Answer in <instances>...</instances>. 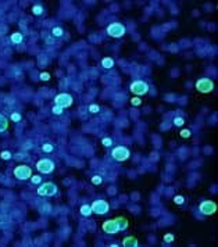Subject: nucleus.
<instances>
[{"instance_id": "10", "label": "nucleus", "mask_w": 218, "mask_h": 247, "mask_svg": "<svg viewBox=\"0 0 218 247\" xmlns=\"http://www.w3.org/2000/svg\"><path fill=\"white\" fill-rule=\"evenodd\" d=\"M14 176L20 181H25L32 176V169L28 165H18L14 168Z\"/></svg>"}, {"instance_id": "16", "label": "nucleus", "mask_w": 218, "mask_h": 247, "mask_svg": "<svg viewBox=\"0 0 218 247\" xmlns=\"http://www.w3.org/2000/svg\"><path fill=\"white\" fill-rule=\"evenodd\" d=\"M118 221V224H120V230H125L128 228V219L124 218V217H118V218H115Z\"/></svg>"}, {"instance_id": "31", "label": "nucleus", "mask_w": 218, "mask_h": 247, "mask_svg": "<svg viewBox=\"0 0 218 247\" xmlns=\"http://www.w3.org/2000/svg\"><path fill=\"white\" fill-rule=\"evenodd\" d=\"M11 121H14V122H20V121H21V114H20V113H13Z\"/></svg>"}, {"instance_id": "28", "label": "nucleus", "mask_w": 218, "mask_h": 247, "mask_svg": "<svg viewBox=\"0 0 218 247\" xmlns=\"http://www.w3.org/2000/svg\"><path fill=\"white\" fill-rule=\"evenodd\" d=\"M174 201H175V204L181 206V204H184L185 197H184V196H175V197H174Z\"/></svg>"}, {"instance_id": "13", "label": "nucleus", "mask_w": 218, "mask_h": 247, "mask_svg": "<svg viewBox=\"0 0 218 247\" xmlns=\"http://www.w3.org/2000/svg\"><path fill=\"white\" fill-rule=\"evenodd\" d=\"M79 213L82 214L83 217H90L93 214V211H92V207H90L89 204H83V206H81Z\"/></svg>"}, {"instance_id": "23", "label": "nucleus", "mask_w": 218, "mask_h": 247, "mask_svg": "<svg viewBox=\"0 0 218 247\" xmlns=\"http://www.w3.org/2000/svg\"><path fill=\"white\" fill-rule=\"evenodd\" d=\"M100 107H99L97 104H90L89 106V113H92V114H97Z\"/></svg>"}, {"instance_id": "17", "label": "nucleus", "mask_w": 218, "mask_h": 247, "mask_svg": "<svg viewBox=\"0 0 218 247\" xmlns=\"http://www.w3.org/2000/svg\"><path fill=\"white\" fill-rule=\"evenodd\" d=\"M24 39L22 34H20V32H15V34L11 35V42L13 43H15V45H18V43H21Z\"/></svg>"}, {"instance_id": "26", "label": "nucleus", "mask_w": 218, "mask_h": 247, "mask_svg": "<svg viewBox=\"0 0 218 247\" xmlns=\"http://www.w3.org/2000/svg\"><path fill=\"white\" fill-rule=\"evenodd\" d=\"M179 135H181L182 138L188 139V138H190V136H192V132H190L189 129H182V131H181V133H179Z\"/></svg>"}, {"instance_id": "5", "label": "nucleus", "mask_w": 218, "mask_h": 247, "mask_svg": "<svg viewBox=\"0 0 218 247\" xmlns=\"http://www.w3.org/2000/svg\"><path fill=\"white\" fill-rule=\"evenodd\" d=\"M217 203L212 200H204L200 203L199 206V211L203 215H212V214L217 213Z\"/></svg>"}, {"instance_id": "7", "label": "nucleus", "mask_w": 218, "mask_h": 247, "mask_svg": "<svg viewBox=\"0 0 218 247\" xmlns=\"http://www.w3.org/2000/svg\"><path fill=\"white\" fill-rule=\"evenodd\" d=\"M111 155H113V158L115 161H125L131 157V151L126 147H124V146H117V147L113 149Z\"/></svg>"}, {"instance_id": "19", "label": "nucleus", "mask_w": 218, "mask_h": 247, "mask_svg": "<svg viewBox=\"0 0 218 247\" xmlns=\"http://www.w3.org/2000/svg\"><path fill=\"white\" fill-rule=\"evenodd\" d=\"M32 13H34L35 15H40V14L43 13V7L40 6V4H35V6L32 7Z\"/></svg>"}, {"instance_id": "3", "label": "nucleus", "mask_w": 218, "mask_h": 247, "mask_svg": "<svg viewBox=\"0 0 218 247\" xmlns=\"http://www.w3.org/2000/svg\"><path fill=\"white\" fill-rule=\"evenodd\" d=\"M129 90L133 93V94H136V96H143V94H147L149 92V85L144 82V80H135L131 83V86H129Z\"/></svg>"}, {"instance_id": "1", "label": "nucleus", "mask_w": 218, "mask_h": 247, "mask_svg": "<svg viewBox=\"0 0 218 247\" xmlns=\"http://www.w3.org/2000/svg\"><path fill=\"white\" fill-rule=\"evenodd\" d=\"M126 32V28L120 22H114V24H110L107 27V35L114 38V39H118V38H122Z\"/></svg>"}, {"instance_id": "25", "label": "nucleus", "mask_w": 218, "mask_h": 247, "mask_svg": "<svg viewBox=\"0 0 218 247\" xmlns=\"http://www.w3.org/2000/svg\"><path fill=\"white\" fill-rule=\"evenodd\" d=\"M131 104L135 106V107H138V106L142 104V100H140V97H138V96H136V97H132L131 99Z\"/></svg>"}, {"instance_id": "18", "label": "nucleus", "mask_w": 218, "mask_h": 247, "mask_svg": "<svg viewBox=\"0 0 218 247\" xmlns=\"http://www.w3.org/2000/svg\"><path fill=\"white\" fill-rule=\"evenodd\" d=\"M52 35L54 36V38H61V36L64 35L63 28H60V27H54V28L52 29Z\"/></svg>"}, {"instance_id": "20", "label": "nucleus", "mask_w": 218, "mask_h": 247, "mask_svg": "<svg viewBox=\"0 0 218 247\" xmlns=\"http://www.w3.org/2000/svg\"><path fill=\"white\" fill-rule=\"evenodd\" d=\"M184 124H185V120L184 118H182V117H175V118H174V125H175V127H184Z\"/></svg>"}, {"instance_id": "24", "label": "nucleus", "mask_w": 218, "mask_h": 247, "mask_svg": "<svg viewBox=\"0 0 218 247\" xmlns=\"http://www.w3.org/2000/svg\"><path fill=\"white\" fill-rule=\"evenodd\" d=\"M63 110H64V108L58 107V106H54V107L52 108V113H53L54 115H61V114H63Z\"/></svg>"}, {"instance_id": "32", "label": "nucleus", "mask_w": 218, "mask_h": 247, "mask_svg": "<svg viewBox=\"0 0 218 247\" xmlns=\"http://www.w3.org/2000/svg\"><path fill=\"white\" fill-rule=\"evenodd\" d=\"M31 182H32V183H35V185H38V183H40V182H42V178H40L39 175H34V176H31Z\"/></svg>"}, {"instance_id": "4", "label": "nucleus", "mask_w": 218, "mask_h": 247, "mask_svg": "<svg viewBox=\"0 0 218 247\" xmlns=\"http://www.w3.org/2000/svg\"><path fill=\"white\" fill-rule=\"evenodd\" d=\"M214 89V82H212L210 78H201L196 82V90L199 93H203V94H206V93H210Z\"/></svg>"}, {"instance_id": "22", "label": "nucleus", "mask_w": 218, "mask_h": 247, "mask_svg": "<svg viewBox=\"0 0 218 247\" xmlns=\"http://www.w3.org/2000/svg\"><path fill=\"white\" fill-rule=\"evenodd\" d=\"M90 181H92L93 185H102V183H103V178H102L100 175H95Z\"/></svg>"}, {"instance_id": "2", "label": "nucleus", "mask_w": 218, "mask_h": 247, "mask_svg": "<svg viewBox=\"0 0 218 247\" xmlns=\"http://www.w3.org/2000/svg\"><path fill=\"white\" fill-rule=\"evenodd\" d=\"M57 186L52 182H45V183H42L38 188V195L39 196H46V197H52V196H56L57 195Z\"/></svg>"}, {"instance_id": "9", "label": "nucleus", "mask_w": 218, "mask_h": 247, "mask_svg": "<svg viewBox=\"0 0 218 247\" xmlns=\"http://www.w3.org/2000/svg\"><path fill=\"white\" fill-rule=\"evenodd\" d=\"M90 207H92L93 213L97 214V215H104V214L109 213V210H110L109 203L104 200H95L92 204H90Z\"/></svg>"}, {"instance_id": "33", "label": "nucleus", "mask_w": 218, "mask_h": 247, "mask_svg": "<svg viewBox=\"0 0 218 247\" xmlns=\"http://www.w3.org/2000/svg\"><path fill=\"white\" fill-rule=\"evenodd\" d=\"M40 79H42V80H49V79H50V74H47V72H42V74H40Z\"/></svg>"}, {"instance_id": "8", "label": "nucleus", "mask_w": 218, "mask_h": 247, "mask_svg": "<svg viewBox=\"0 0 218 247\" xmlns=\"http://www.w3.org/2000/svg\"><path fill=\"white\" fill-rule=\"evenodd\" d=\"M36 169L40 174H50L54 171V162L49 158H42L36 162Z\"/></svg>"}, {"instance_id": "6", "label": "nucleus", "mask_w": 218, "mask_h": 247, "mask_svg": "<svg viewBox=\"0 0 218 247\" xmlns=\"http://www.w3.org/2000/svg\"><path fill=\"white\" fill-rule=\"evenodd\" d=\"M72 103H74V100L68 93H60L54 97V106H58L61 108H68L72 106Z\"/></svg>"}, {"instance_id": "21", "label": "nucleus", "mask_w": 218, "mask_h": 247, "mask_svg": "<svg viewBox=\"0 0 218 247\" xmlns=\"http://www.w3.org/2000/svg\"><path fill=\"white\" fill-rule=\"evenodd\" d=\"M42 150H43L45 153H52L53 150H54V147H53V144H50V143H45L42 146Z\"/></svg>"}, {"instance_id": "11", "label": "nucleus", "mask_w": 218, "mask_h": 247, "mask_svg": "<svg viewBox=\"0 0 218 247\" xmlns=\"http://www.w3.org/2000/svg\"><path fill=\"white\" fill-rule=\"evenodd\" d=\"M102 228L106 233H109V235H114L117 232H120V224H118V221L117 219H107L103 225H102Z\"/></svg>"}, {"instance_id": "15", "label": "nucleus", "mask_w": 218, "mask_h": 247, "mask_svg": "<svg viewBox=\"0 0 218 247\" xmlns=\"http://www.w3.org/2000/svg\"><path fill=\"white\" fill-rule=\"evenodd\" d=\"M8 128V121L4 115H0V132H4Z\"/></svg>"}, {"instance_id": "27", "label": "nucleus", "mask_w": 218, "mask_h": 247, "mask_svg": "<svg viewBox=\"0 0 218 247\" xmlns=\"http://www.w3.org/2000/svg\"><path fill=\"white\" fill-rule=\"evenodd\" d=\"M102 143H103L104 147H111V146H113V140L110 138H104L103 140H102Z\"/></svg>"}, {"instance_id": "30", "label": "nucleus", "mask_w": 218, "mask_h": 247, "mask_svg": "<svg viewBox=\"0 0 218 247\" xmlns=\"http://www.w3.org/2000/svg\"><path fill=\"white\" fill-rule=\"evenodd\" d=\"M174 239H175V237H174L172 233H167V235H164V241H165V243H172Z\"/></svg>"}, {"instance_id": "12", "label": "nucleus", "mask_w": 218, "mask_h": 247, "mask_svg": "<svg viewBox=\"0 0 218 247\" xmlns=\"http://www.w3.org/2000/svg\"><path fill=\"white\" fill-rule=\"evenodd\" d=\"M138 239L136 237H133V236H128L125 237L124 240H122V246L125 247H138Z\"/></svg>"}, {"instance_id": "14", "label": "nucleus", "mask_w": 218, "mask_h": 247, "mask_svg": "<svg viewBox=\"0 0 218 247\" xmlns=\"http://www.w3.org/2000/svg\"><path fill=\"white\" fill-rule=\"evenodd\" d=\"M102 65H103V68H106V69L113 68V67H114V60H113L111 57H106V58H103Z\"/></svg>"}, {"instance_id": "29", "label": "nucleus", "mask_w": 218, "mask_h": 247, "mask_svg": "<svg viewBox=\"0 0 218 247\" xmlns=\"http://www.w3.org/2000/svg\"><path fill=\"white\" fill-rule=\"evenodd\" d=\"M0 157H1L3 160H10V158H11V153H10V151H7V150H4V151H1Z\"/></svg>"}]
</instances>
